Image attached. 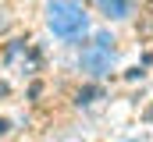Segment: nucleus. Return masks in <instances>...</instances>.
Returning <instances> with one entry per match:
<instances>
[{"label":"nucleus","instance_id":"7ed1b4c3","mask_svg":"<svg viewBox=\"0 0 153 142\" xmlns=\"http://www.w3.org/2000/svg\"><path fill=\"white\" fill-rule=\"evenodd\" d=\"M100 7H103V14H111V18H128L132 14V0H96Z\"/></svg>","mask_w":153,"mask_h":142},{"label":"nucleus","instance_id":"f03ea898","mask_svg":"<svg viewBox=\"0 0 153 142\" xmlns=\"http://www.w3.org/2000/svg\"><path fill=\"white\" fill-rule=\"evenodd\" d=\"M114 39L107 32H100L96 36V43L82 53V68L89 71V75H107L111 71V64H114V46H111Z\"/></svg>","mask_w":153,"mask_h":142},{"label":"nucleus","instance_id":"f257e3e1","mask_svg":"<svg viewBox=\"0 0 153 142\" xmlns=\"http://www.w3.org/2000/svg\"><path fill=\"white\" fill-rule=\"evenodd\" d=\"M46 21H50V29L53 36H61V39H78V36L85 32V11L71 4V0H50V7H46Z\"/></svg>","mask_w":153,"mask_h":142}]
</instances>
